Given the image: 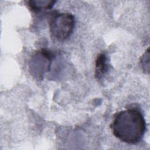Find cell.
<instances>
[{"mask_svg": "<svg viewBox=\"0 0 150 150\" xmlns=\"http://www.w3.org/2000/svg\"><path fill=\"white\" fill-rule=\"evenodd\" d=\"M110 128L114 135L122 142L135 144L144 137L146 122L141 112L131 108L117 113Z\"/></svg>", "mask_w": 150, "mask_h": 150, "instance_id": "cell-1", "label": "cell"}, {"mask_svg": "<svg viewBox=\"0 0 150 150\" xmlns=\"http://www.w3.org/2000/svg\"><path fill=\"white\" fill-rule=\"evenodd\" d=\"M74 18L70 13H57L50 19L49 29L52 37L63 41L71 34L74 27Z\"/></svg>", "mask_w": 150, "mask_h": 150, "instance_id": "cell-2", "label": "cell"}, {"mask_svg": "<svg viewBox=\"0 0 150 150\" xmlns=\"http://www.w3.org/2000/svg\"><path fill=\"white\" fill-rule=\"evenodd\" d=\"M53 54L48 50L42 49L32 56L29 69L32 74L37 79L42 80L45 74L50 70Z\"/></svg>", "mask_w": 150, "mask_h": 150, "instance_id": "cell-3", "label": "cell"}, {"mask_svg": "<svg viewBox=\"0 0 150 150\" xmlns=\"http://www.w3.org/2000/svg\"><path fill=\"white\" fill-rule=\"evenodd\" d=\"M56 2L53 0H30L28 1V5L32 11L39 12L52 8Z\"/></svg>", "mask_w": 150, "mask_h": 150, "instance_id": "cell-4", "label": "cell"}, {"mask_svg": "<svg viewBox=\"0 0 150 150\" xmlns=\"http://www.w3.org/2000/svg\"><path fill=\"white\" fill-rule=\"evenodd\" d=\"M95 77L100 79L106 73L108 69L107 63V57L104 53H100L96 60Z\"/></svg>", "mask_w": 150, "mask_h": 150, "instance_id": "cell-5", "label": "cell"}, {"mask_svg": "<svg viewBox=\"0 0 150 150\" xmlns=\"http://www.w3.org/2000/svg\"><path fill=\"white\" fill-rule=\"evenodd\" d=\"M140 63L143 70L147 73L149 72V47L140 58Z\"/></svg>", "mask_w": 150, "mask_h": 150, "instance_id": "cell-6", "label": "cell"}]
</instances>
